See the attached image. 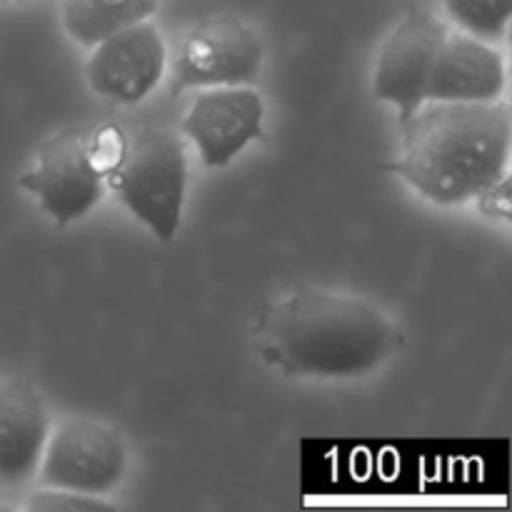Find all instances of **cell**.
<instances>
[{
	"instance_id": "6da1fadb",
	"label": "cell",
	"mask_w": 512,
	"mask_h": 512,
	"mask_svg": "<svg viewBox=\"0 0 512 512\" xmlns=\"http://www.w3.org/2000/svg\"><path fill=\"white\" fill-rule=\"evenodd\" d=\"M255 343L265 363L290 378H360L398 353L400 330L358 295L298 290L260 313Z\"/></svg>"
},
{
	"instance_id": "7a4b0ae2",
	"label": "cell",
	"mask_w": 512,
	"mask_h": 512,
	"mask_svg": "<svg viewBox=\"0 0 512 512\" xmlns=\"http://www.w3.org/2000/svg\"><path fill=\"white\" fill-rule=\"evenodd\" d=\"M400 125V158L383 168L433 203L463 205L508 175L512 113L503 100H428Z\"/></svg>"
},
{
	"instance_id": "3957f363",
	"label": "cell",
	"mask_w": 512,
	"mask_h": 512,
	"mask_svg": "<svg viewBox=\"0 0 512 512\" xmlns=\"http://www.w3.org/2000/svg\"><path fill=\"white\" fill-rule=\"evenodd\" d=\"M105 188L113 190L160 243H170L180 228L188 190V158L178 135L148 128L128 138L123 163L105 180Z\"/></svg>"
},
{
	"instance_id": "277c9868",
	"label": "cell",
	"mask_w": 512,
	"mask_h": 512,
	"mask_svg": "<svg viewBox=\"0 0 512 512\" xmlns=\"http://www.w3.org/2000/svg\"><path fill=\"white\" fill-rule=\"evenodd\" d=\"M60 228L85 218L105 193V178L90 150V128H65L38 148V163L20 178Z\"/></svg>"
},
{
	"instance_id": "5b68a950",
	"label": "cell",
	"mask_w": 512,
	"mask_h": 512,
	"mask_svg": "<svg viewBox=\"0 0 512 512\" xmlns=\"http://www.w3.org/2000/svg\"><path fill=\"white\" fill-rule=\"evenodd\" d=\"M263 65L258 33L235 15L200 20L178 45L173 60L170 98L190 88L253 85Z\"/></svg>"
},
{
	"instance_id": "8992f818",
	"label": "cell",
	"mask_w": 512,
	"mask_h": 512,
	"mask_svg": "<svg viewBox=\"0 0 512 512\" xmlns=\"http://www.w3.org/2000/svg\"><path fill=\"white\" fill-rule=\"evenodd\" d=\"M128 445L123 435L98 420H65L48 435L40 458L45 488L105 495L123 480Z\"/></svg>"
},
{
	"instance_id": "52a82bcc",
	"label": "cell",
	"mask_w": 512,
	"mask_h": 512,
	"mask_svg": "<svg viewBox=\"0 0 512 512\" xmlns=\"http://www.w3.org/2000/svg\"><path fill=\"white\" fill-rule=\"evenodd\" d=\"M165 60L163 35L145 18L95 43L85 73L100 98L130 105L158 88L165 75Z\"/></svg>"
},
{
	"instance_id": "ba28073f",
	"label": "cell",
	"mask_w": 512,
	"mask_h": 512,
	"mask_svg": "<svg viewBox=\"0 0 512 512\" xmlns=\"http://www.w3.org/2000/svg\"><path fill=\"white\" fill-rule=\"evenodd\" d=\"M445 33L448 28L435 15L410 10L385 40L375 63L373 95L400 110V123L425 103L430 70Z\"/></svg>"
},
{
	"instance_id": "9c48e42d",
	"label": "cell",
	"mask_w": 512,
	"mask_h": 512,
	"mask_svg": "<svg viewBox=\"0 0 512 512\" xmlns=\"http://www.w3.org/2000/svg\"><path fill=\"white\" fill-rule=\"evenodd\" d=\"M265 105L250 85H215L195 95L185 113L183 133L208 168H223L253 140L263 138Z\"/></svg>"
},
{
	"instance_id": "30bf717a",
	"label": "cell",
	"mask_w": 512,
	"mask_h": 512,
	"mask_svg": "<svg viewBox=\"0 0 512 512\" xmlns=\"http://www.w3.org/2000/svg\"><path fill=\"white\" fill-rule=\"evenodd\" d=\"M505 88L503 58L490 45L468 33H445L433 70H430L425 103H488L498 100Z\"/></svg>"
},
{
	"instance_id": "8fae6325",
	"label": "cell",
	"mask_w": 512,
	"mask_h": 512,
	"mask_svg": "<svg viewBox=\"0 0 512 512\" xmlns=\"http://www.w3.org/2000/svg\"><path fill=\"white\" fill-rule=\"evenodd\" d=\"M50 425L48 405L33 385L0 383V488L25 483L38 470Z\"/></svg>"
},
{
	"instance_id": "7c38bea8",
	"label": "cell",
	"mask_w": 512,
	"mask_h": 512,
	"mask_svg": "<svg viewBox=\"0 0 512 512\" xmlns=\"http://www.w3.org/2000/svg\"><path fill=\"white\" fill-rule=\"evenodd\" d=\"M158 0H63L65 33L93 48L110 33L150 18Z\"/></svg>"
},
{
	"instance_id": "4fadbf2b",
	"label": "cell",
	"mask_w": 512,
	"mask_h": 512,
	"mask_svg": "<svg viewBox=\"0 0 512 512\" xmlns=\"http://www.w3.org/2000/svg\"><path fill=\"white\" fill-rule=\"evenodd\" d=\"M445 10L463 33L498 40L508 30L512 0H445Z\"/></svg>"
},
{
	"instance_id": "5bb4252c",
	"label": "cell",
	"mask_w": 512,
	"mask_h": 512,
	"mask_svg": "<svg viewBox=\"0 0 512 512\" xmlns=\"http://www.w3.org/2000/svg\"><path fill=\"white\" fill-rule=\"evenodd\" d=\"M28 510L38 512H93V510H113V503H105L100 495H85L75 493V490H58L48 488L43 493L33 495V498L25 503Z\"/></svg>"
},
{
	"instance_id": "9a60e30c",
	"label": "cell",
	"mask_w": 512,
	"mask_h": 512,
	"mask_svg": "<svg viewBox=\"0 0 512 512\" xmlns=\"http://www.w3.org/2000/svg\"><path fill=\"white\" fill-rule=\"evenodd\" d=\"M0 3H10V0H0Z\"/></svg>"
}]
</instances>
